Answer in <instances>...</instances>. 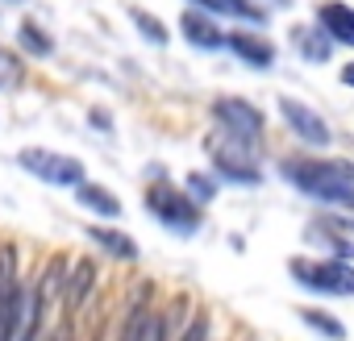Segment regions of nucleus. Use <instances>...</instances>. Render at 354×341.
<instances>
[{
  "label": "nucleus",
  "instance_id": "1",
  "mask_svg": "<svg viewBox=\"0 0 354 341\" xmlns=\"http://www.w3.org/2000/svg\"><path fill=\"white\" fill-rule=\"evenodd\" d=\"M283 175L308 196V200H321V204H333V208H350L354 213V166L350 162H317V158H288L283 162Z\"/></svg>",
  "mask_w": 354,
  "mask_h": 341
},
{
  "label": "nucleus",
  "instance_id": "2",
  "mask_svg": "<svg viewBox=\"0 0 354 341\" xmlns=\"http://www.w3.org/2000/svg\"><path fill=\"white\" fill-rule=\"evenodd\" d=\"M288 271H292L296 283H304V287H313L321 295H354V266L350 262H337V258L304 262V258H296Z\"/></svg>",
  "mask_w": 354,
  "mask_h": 341
},
{
  "label": "nucleus",
  "instance_id": "3",
  "mask_svg": "<svg viewBox=\"0 0 354 341\" xmlns=\"http://www.w3.org/2000/svg\"><path fill=\"white\" fill-rule=\"evenodd\" d=\"M17 162L30 170V175H38L42 184H55V188H80L84 184V166L75 158H67V154H55V150L30 146V150L17 154Z\"/></svg>",
  "mask_w": 354,
  "mask_h": 341
},
{
  "label": "nucleus",
  "instance_id": "4",
  "mask_svg": "<svg viewBox=\"0 0 354 341\" xmlns=\"http://www.w3.org/2000/svg\"><path fill=\"white\" fill-rule=\"evenodd\" d=\"M146 208L175 233H196L201 229V208L196 200H188L184 192H175V188H150L146 192Z\"/></svg>",
  "mask_w": 354,
  "mask_h": 341
},
{
  "label": "nucleus",
  "instance_id": "5",
  "mask_svg": "<svg viewBox=\"0 0 354 341\" xmlns=\"http://www.w3.org/2000/svg\"><path fill=\"white\" fill-rule=\"evenodd\" d=\"M213 117L221 121L225 133H234V137L259 146V137H263V113H259L254 104H246V100H238V96H221V100L213 104Z\"/></svg>",
  "mask_w": 354,
  "mask_h": 341
},
{
  "label": "nucleus",
  "instance_id": "6",
  "mask_svg": "<svg viewBox=\"0 0 354 341\" xmlns=\"http://www.w3.org/2000/svg\"><path fill=\"white\" fill-rule=\"evenodd\" d=\"M279 113H283L288 129H292L296 137H304L308 146H329V142H333V133H329L325 117H321V113H313L308 104H300V100H292V96H279Z\"/></svg>",
  "mask_w": 354,
  "mask_h": 341
},
{
  "label": "nucleus",
  "instance_id": "7",
  "mask_svg": "<svg viewBox=\"0 0 354 341\" xmlns=\"http://www.w3.org/2000/svg\"><path fill=\"white\" fill-rule=\"evenodd\" d=\"M42 295L38 287H17V308H13V333L9 341H34L42 329Z\"/></svg>",
  "mask_w": 354,
  "mask_h": 341
},
{
  "label": "nucleus",
  "instance_id": "8",
  "mask_svg": "<svg viewBox=\"0 0 354 341\" xmlns=\"http://www.w3.org/2000/svg\"><path fill=\"white\" fill-rule=\"evenodd\" d=\"M292 46H296V55H300L304 63H313V67H321V63L333 59V38L325 34L321 21H313V26H292Z\"/></svg>",
  "mask_w": 354,
  "mask_h": 341
},
{
  "label": "nucleus",
  "instance_id": "9",
  "mask_svg": "<svg viewBox=\"0 0 354 341\" xmlns=\"http://www.w3.org/2000/svg\"><path fill=\"white\" fill-rule=\"evenodd\" d=\"M246 67H259V71H267L271 63H275V46L263 38V34H250V30H234L230 34V42H225Z\"/></svg>",
  "mask_w": 354,
  "mask_h": 341
},
{
  "label": "nucleus",
  "instance_id": "10",
  "mask_svg": "<svg viewBox=\"0 0 354 341\" xmlns=\"http://www.w3.org/2000/svg\"><path fill=\"white\" fill-rule=\"evenodd\" d=\"M180 30H184V38H188L196 50H217V46L230 42V38L217 30V21H213L209 13H201V9H188V13L180 17Z\"/></svg>",
  "mask_w": 354,
  "mask_h": 341
},
{
  "label": "nucleus",
  "instance_id": "11",
  "mask_svg": "<svg viewBox=\"0 0 354 341\" xmlns=\"http://www.w3.org/2000/svg\"><path fill=\"white\" fill-rule=\"evenodd\" d=\"M317 21L325 26V34L337 46H354V9L350 5H342V0H325V5H317Z\"/></svg>",
  "mask_w": 354,
  "mask_h": 341
},
{
  "label": "nucleus",
  "instance_id": "12",
  "mask_svg": "<svg viewBox=\"0 0 354 341\" xmlns=\"http://www.w3.org/2000/svg\"><path fill=\"white\" fill-rule=\"evenodd\" d=\"M92 283H96V262H92V258L75 262V266H71V279H67V287H63V300H67V308H71V312H80V308L88 304Z\"/></svg>",
  "mask_w": 354,
  "mask_h": 341
},
{
  "label": "nucleus",
  "instance_id": "13",
  "mask_svg": "<svg viewBox=\"0 0 354 341\" xmlns=\"http://www.w3.org/2000/svg\"><path fill=\"white\" fill-rule=\"evenodd\" d=\"M192 5L205 9V13H221V17L250 21V26H263V21H267V9H259L254 0H192Z\"/></svg>",
  "mask_w": 354,
  "mask_h": 341
},
{
  "label": "nucleus",
  "instance_id": "14",
  "mask_svg": "<svg viewBox=\"0 0 354 341\" xmlns=\"http://www.w3.org/2000/svg\"><path fill=\"white\" fill-rule=\"evenodd\" d=\"M75 200H80L84 208L100 213V217H121V200H117L109 188H100V184H80V188H75Z\"/></svg>",
  "mask_w": 354,
  "mask_h": 341
},
{
  "label": "nucleus",
  "instance_id": "15",
  "mask_svg": "<svg viewBox=\"0 0 354 341\" xmlns=\"http://www.w3.org/2000/svg\"><path fill=\"white\" fill-rule=\"evenodd\" d=\"M88 233H92V242H100V246H104L113 258H125V262H133V258H138V246H133L125 233H117V229H104V225H92Z\"/></svg>",
  "mask_w": 354,
  "mask_h": 341
},
{
  "label": "nucleus",
  "instance_id": "16",
  "mask_svg": "<svg viewBox=\"0 0 354 341\" xmlns=\"http://www.w3.org/2000/svg\"><path fill=\"white\" fill-rule=\"evenodd\" d=\"M300 320L313 324V329H317L321 337H329V341H346V324H342L337 316L321 312V308H300Z\"/></svg>",
  "mask_w": 354,
  "mask_h": 341
},
{
  "label": "nucleus",
  "instance_id": "17",
  "mask_svg": "<svg viewBox=\"0 0 354 341\" xmlns=\"http://www.w3.org/2000/svg\"><path fill=\"white\" fill-rule=\"evenodd\" d=\"M129 17H133V26L142 30V38H146V42H154V46H167V30H162V21H158V17H150L146 9H133Z\"/></svg>",
  "mask_w": 354,
  "mask_h": 341
},
{
  "label": "nucleus",
  "instance_id": "18",
  "mask_svg": "<svg viewBox=\"0 0 354 341\" xmlns=\"http://www.w3.org/2000/svg\"><path fill=\"white\" fill-rule=\"evenodd\" d=\"M17 38H21V46L26 50H34V55H50L55 50V42L42 34V26H34V21H26L21 30H17Z\"/></svg>",
  "mask_w": 354,
  "mask_h": 341
},
{
  "label": "nucleus",
  "instance_id": "19",
  "mask_svg": "<svg viewBox=\"0 0 354 341\" xmlns=\"http://www.w3.org/2000/svg\"><path fill=\"white\" fill-rule=\"evenodd\" d=\"M63 287H67V283H63V262H50V266L42 271V279H38V295H42V304H50Z\"/></svg>",
  "mask_w": 354,
  "mask_h": 341
},
{
  "label": "nucleus",
  "instance_id": "20",
  "mask_svg": "<svg viewBox=\"0 0 354 341\" xmlns=\"http://www.w3.org/2000/svg\"><path fill=\"white\" fill-rule=\"evenodd\" d=\"M21 84V63L5 50V46H0V92H5V88H17Z\"/></svg>",
  "mask_w": 354,
  "mask_h": 341
},
{
  "label": "nucleus",
  "instance_id": "21",
  "mask_svg": "<svg viewBox=\"0 0 354 341\" xmlns=\"http://www.w3.org/2000/svg\"><path fill=\"white\" fill-rule=\"evenodd\" d=\"M188 192H192V200H196V204H209V200L217 196V184L196 170V175H188Z\"/></svg>",
  "mask_w": 354,
  "mask_h": 341
},
{
  "label": "nucleus",
  "instance_id": "22",
  "mask_svg": "<svg viewBox=\"0 0 354 341\" xmlns=\"http://www.w3.org/2000/svg\"><path fill=\"white\" fill-rule=\"evenodd\" d=\"M184 341H209V320H205V316H196V320H192V329H188V337H184Z\"/></svg>",
  "mask_w": 354,
  "mask_h": 341
},
{
  "label": "nucleus",
  "instance_id": "23",
  "mask_svg": "<svg viewBox=\"0 0 354 341\" xmlns=\"http://www.w3.org/2000/svg\"><path fill=\"white\" fill-rule=\"evenodd\" d=\"M342 84H346V88H354V63H346V67H342Z\"/></svg>",
  "mask_w": 354,
  "mask_h": 341
},
{
  "label": "nucleus",
  "instance_id": "24",
  "mask_svg": "<svg viewBox=\"0 0 354 341\" xmlns=\"http://www.w3.org/2000/svg\"><path fill=\"white\" fill-rule=\"evenodd\" d=\"M275 5H283V9H288V5H292V0H275Z\"/></svg>",
  "mask_w": 354,
  "mask_h": 341
},
{
  "label": "nucleus",
  "instance_id": "25",
  "mask_svg": "<svg viewBox=\"0 0 354 341\" xmlns=\"http://www.w3.org/2000/svg\"><path fill=\"white\" fill-rule=\"evenodd\" d=\"M13 5H26V0H13Z\"/></svg>",
  "mask_w": 354,
  "mask_h": 341
}]
</instances>
